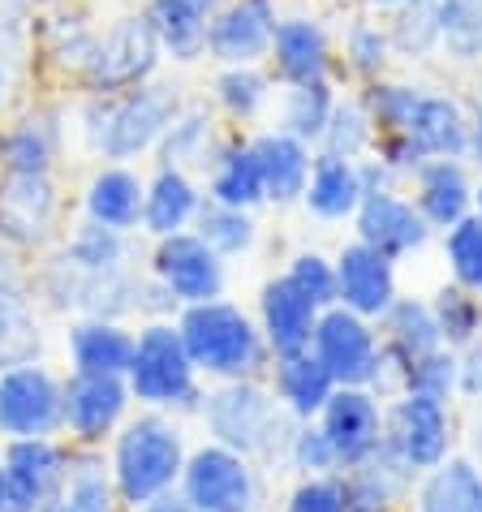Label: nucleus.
Wrapping results in <instances>:
<instances>
[{
	"label": "nucleus",
	"mask_w": 482,
	"mask_h": 512,
	"mask_svg": "<svg viewBox=\"0 0 482 512\" xmlns=\"http://www.w3.org/2000/svg\"><path fill=\"white\" fill-rule=\"evenodd\" d=\"M181 340H186V353L198 371L207 375H229L241 379L263 366V336L237 306L220 302H194L181 315Z\"/></svg>",
	"instance_id": "f257e3e1"
},
{
	"label": "nucleus",
	"mask_w": 482,
	"mask_h": 512,
	"mask_svg": "<svg viewBox=\"0 0 482 512\" xmlns=\"http://www.w3.org/2000/svg\"><path fill=\"white\" fill-rule=\"evenodd\" d=\"M112 469H117V487L125 495V504H147L155 495H164L186 469V448H181V431L164 418H138L121 431L117 439V457H112Z\"/></svg>",
	"instance_id": "f03ea898"
},
{
	"label": "nucleus",
	"mask_w": 482,
	"mask_h": 512,
	"mask_svg": "<svg viewBox=\"0 0 482 512\" xmlns=\"http://www.w3.org/2000/svg\"><path fill=\"white\" fill-rule=\"evenodd\" d=\"M177 108L181 104H177V95L168 87H151V82H143V87L121 91L95 117V147L104 151L108 160L143 155L164 138V130L177 117Z\"/></svg>",
	"instance_id": "7ed1b4c3"
},
{
	"label": "nucleus",
	"mask_w": 482,
	"mask_h": 512,
	"mask_svg": "<svg viewBox=\"0 0 482 512\" xmlns=\"http://www.w3.org/2000/svg\"><path fill=\"white\" fill-rule=\"evenodd\" d=\"M160 56H164V48H160V35H155L147 13H125L108 31H99L95 56L82 78H87L99 95H121L130 87H143L155 74V65H160Z\"/></svg>",
	"instance_id": "20e7f679"
},
{
	"label": "nucleus",
	"mask_w": 482,
	"mask_h": 512,
	"mask_svg": "<svg viewBox=\"0 0 482 512\" xmlns=\"http://www.w3.org/2000/svg\"><path fill=\"white\" fill-rule=\"evenodd\" d=\"M310 353L328 366V375L345 388H366V383L379 379V366H384V345H375V332L358 310L349 306H328L319 310L315 336H310Z\"/></svg>",
	"instance_id": "39448f33"
},
{
	"label": "nucleus",
	"mask_w": 482,
	"mask_h": 512,
	"mask_svg": "<svg viewBox=\"0 0 482 512\" xmlns=\"http://www.w3.org/2000/svg\"><path fill=\"white\" fill-rule=\"evenodd\" d=\"M125 375H130V392L147 405H177L194 396V362L181 332L168 323H151L134 340V362Z\"/></svg>",
	"instance_id": "423d86ee"
},
{
	"label": "nucleus",
	"mask_w": 482,
	"mask_h": 512,
	"mask_svg": "<svg viewBox=\"0 0 482 512\" xmlns=\"http://www.w3.org/2000/svg\"><path fill=\"white\" fill-rule=\"evenodd\" d=\"M65 474L69 461L48 435L13 439L0 461V512H35L39 504L56 500Z\"/></svg>",
	"instance_id": "0eeeda50"
},
{
	"label": "nucleus",
	"mask_w": 482,
	"mask_h": 512,
	"mask_svg": "<svg viewBox=\"0 0 482 512\" xmlns=\"http://www.w3.org/2000/svg\"><path fill=\"white\" fill-rule=\"evenodd\" d=\"M207 426L224 448H233L246 457V452L272 448V439H276L280 426H285V418H280L276 401L263 388L237 379L229 388H220L216 396H207Z\"/></svg>",
	"instance_id": "6e6552de"
},
{
	"label": "nucleus",
	"mask_w": 482,
	"mask_h": 512,
	"mask_svg": "<svg viewBox=\"0 0 482 512\" xmlns=\"http://www.w3.org/2000/svg\"><path fill=\"white\" fill-rule=\"evenodd\" d=\"M65 422V392L44 366L18 362L0 375V431L13 439L52 435Z\"/></svg>",
	"instance_id": "1a4fd4ad"
},
{
	"label": "nucleus",
	"mask_w": 482,
	"mask_h": 512,
	"mask_svg": "<svg viewBox=\"0 0 482 512\" xmlns=\"http://www.w3.org/2000/svg\"><path fill=\"white\" fill-rule=\"evenodd\" d=\"M181 482H186V500L198 512H254V500H259L246 457L224 444L198 448L181 469Z\"/></svg>",
	"instance_id": "9d476101"
},
{
	"label": "nucleus",
	"mask_w": 482,
	"mask_h": 512,
	"mask_svg": "<svg viewBox=\"0 0 482 512\" xmlns=\"http://www.w3.org/2000/svg\"><path fill=\"white\" fill-rule=\"evenodd\" d=\"M276 0H224L207 26V56L220 65H259L272 52Z\"/></svg>",
	"instance_id": "9b49d317"
},
{
	"label": "nucleus",
	"mask_w": 482,
	"mask_h": 512,
	"mask_svg": "<svg viewBox=\"0 0 482 512\" xmlns=\"http://www.w3.org/2000/svg\"><path fill=\"white\" fill-rule=\"evenodd\" d=\"M353 220H358V241L375 246L379 254H388V259H405V254H414L431 241V224L418 211V203L396 194L392 186L366 190L358 211H353Z\"/></svg>",
	"instance_id": "f8f14e48"
},
{
	"label": "nucleus",
	"mask_w": 482,
	"mask_h": 512,
	"mask_svg": "<svg viewBox=\"0 0 482 512\" xmlns=\"http://www.w3.org/2000/svg\"><path fill=\"white\" fill-rule=\"evenodd\" d=\"M448 435H452L448 405L418 392H405L384 426V439L401 452V461L409 469H435L448 457Z\"/></svg>",
	"instance_id": "ddd939ff"
},
{
	"label": "nucleus",
	"mask_w": 482,
	"mask_h": 512,
	"mask_svg": "<svg viewBox=\"0 0 482 512\" xmlns=\"http://www.w3.org/2000/svg\"><path fill=\"white\" fill-rule=\"evenodd\" d=\"M155 272L177 302H211L224 289V263L198 233H168L155 250Z\"/></svg>",
	"instance_id": "4468645a"
},
{
	"label": "nucleus",
	"mask_w": 482,
	"mask_h": 512,
	"mask_svg": "<svg viewBox=\"0 0 482 512\" xmlns=\"http://www.w3.org/2000/svg\"><path fill=\"white\" fill-rule=\"evenodd\" d=\"M319 426L332 439L336 461L340 465H362L384 439V414H379L375 396L366 388H345L336 383V392L328 396V405L319 409Z\"/></svg>",
	"instance_id": "2eb2a0df"
},
{
	"label": "nucleus",
	"mask_w": 482,
	"mask_h": 512,
	"mask_svg": "<svg viewBox=\"0 0 482 512\" xmlns=\"http://www.w3.org/2000/svg\"><path fill=\"white\" fill-rule=\"evenodd\" d=\"M336 302L358 310L362 319H384V310L396 302V272L392 259L366 241L340 250L336 259Z\"/></svg>",
	"instance_id": "dca6fc26"
},
{
	"label": "nucleus",
	"mask_w": 482,
	"mask_h": 512,
	"mask_svg": "<svg viewBox=\"0 0 482 512\" xmlns=\"http://www.w3.org/2000/svg\"><path fill=\"white\" fill-rule=\"evenodd\" d=\"M267 61H272L276 78L285 82V87L328 82V74H332V39L315 18H280Z\"/></svg>",
	"instance_id": "f3484780"
},
{
	"label": "nucleus",
	"mask_w": 482,
	"mask_h": 512,
	"mask_svg": "<svg viewBox=\"0 0 482 512\" xmlns=\"http://www.w3.org/2000/svg\"><path fill=\"white\" fill-rule=\"evenodd\" d=\"M56 220V186L48 173H9L0 181V233L13 241H44Z\"/></svg>",
	"instance_id": "a211bd4d"
},
{
	"label": "nucleus",
	"mask_w": 482,
	"mask_h": 512,
	"mask_svg": "<svg viewBox=\"0 0 482 512\" xmlns=\"http://www.w3.org/2000/svg\"><path fill=\"white\" fill-rule=\"evenodd\" d=\"M254 147V160H259V173H263V198L267 203H293V198L306 194V181H310V142H302L289 130H272V134H259L250 142Z\"/></svg>",
	"instance_id": "6ab92c4d"
},
{
	"label": "nucleus",
	"mask_w": 482,
	"mask_h": 512,
	"mask_svg": "<svg viewBox=\"0 0 482 512\" xmlns=\"http://www.w3.org/2000/svg\"><path fill=\"white\" fill-rule=\"evenodd\" d=\"M414 203L431 229H452L474 211V186L461 160H422L414 173Z\"/></svg>",
	"instance_id": "aec40b11"
},
{
	"label": "nucleus",
	"mask_w": 482,
	"mask_h": 512,
	"mask_svg": "<svg viewBox=\"0 0 482 512\" xmlns=\"http://www.w3.org/2000/svg\"><path fill=\"white\" fill-rule=\"evenodd\" d=\"M405 138L414 142L427 160H461V155L470 151V117H465L452 95L422 91Z\"/></svg>",
	"instance_id": "412c9836"
},
{
	"label": "nucleus",
	"mask_w": 482,
	"mask_h": 512,
	"mask_svg": "<svg viewBox=\"0 0 482 512\" xmlns=\"http://www.w3.org/2000/svg\"><path fill=\"white\" fill-rule=\"evenodd\" d=\"M315 323H319V306L306 293H297L285 276L263 289V340L267 349H276V358L310 349Z\"/></svg>",
	"instance_id": "4be33fe9"
},
{
	"label": "nucleus",
	"mask_w": 482,
	"mask_h": 512,
	"mask_svg": "<svg viewBox=\"0 0 482 512\" xmlns=\"http://www.w3.org/2000/svg\"><path fill=\"white\" fill-rule=\"evenodd\" d=\"M224 0H147V18L160 35L164 56L173 61H198L207 56V26Z\"/></svg>",
	"instance_id": "5701e85b"
},
{
	"label": "nucleus",
	"mask_w": 482,
	"mask_h": 512,
	"mask_svg": "<svg viewBox=\"0 0 482 512\" xmlns=\"http://www.w3.org/2000/svg\"><path fill=\"white\" fill-rule=\"evenodd\" d=\"M61 392H65V422L74 426L82 439L104 435L108 426L121 418L125 396H130L121 375H91V371H78Z\"/></svg>",
	"instance_id": "b1692460"
},
{
	"label": "nucleus",
	"mask_w": 482,
	"mask_h": 512,
	"mask_svg": "<svg viewBox=\"0 0 482 512\" xmlns=\"http://www.w3.org/2000/svg\"><path fill=\"white\" fill-rule=\"evenodd\" d=\"M362 164L345 160V155L319 151L315 164H310V181H306V207L315 211L319 220H349L362 203Z\"/></svg>",
	"instance_id": "393cba45"
},
{
	"label": "nucleus",
	"mask_w": 482,
	"mask_h": 512,
	"mask_svg": "<svg viewBox=\"0 0 482 512\" xmlns=\"http://www.w3.org/2000/svg\"><path fill=\"white\" fill-rule=\"evenodd\" d=\"M61 155V112L35 108L0 138V164L5 173H52V160Z\"/></svg>",
	"instance_id": "a878e982"
},
{
	"label": "nucleus",
	"mask_w": 482,
	"mask_h": 512,
	"mask_svg": "<svg viewBox=\"0 0 482 512\" xmlns=\"http://www.w3.org/2000/svg\"><path fill=\"white\" fill-rule=\"evenodd\" d=\"M198 207H203L198 186L181 173L177 164H164L160 173H155V181L147 186V194H143V224L155 237L181 233L198 216Z\"/></svg>",
	"instance_id": "bb28decb"
},
{
	"label": "nucleus",
	"mask_w": 482,
	"mask_h": 512,
	"mask_svg": "<svg viewBox=\"0 0 482 512\" xmlns=\"http://www.w3.org/2000/svg\"><path fill=\"white\" fill-rule=\"evenodd\" d=\"M207 164H211V181H207L211 203L241 207V211L263 203V173H259L250 142H224L220 151H211Z\"/></svg>",
	"instance_id": "cd10ccee"
},
{
	"label": "nucleus",
	"mask_w": 482,
	"mask_h": 512,
	"mask_svg": "<svg viewBox=\"0 0 482 512\" xmlns=\"http://www.w3.org/2000/svg\"><path fill=\"white\" fill-rule=\"evenodd\" d=\"M143 194H147V186L130 168H104L87 186V216L95 224H104V229L125 233L143 220Z\"/></svg>",
	"instance_id": "c85d7f7f"
},
{
	"label": "nucleus",
	"mask_w": 482,
	"mask_h": 512,
	"mask_svg": "<svg viewBox=\"0 0 482 512\" xmlns=\"http://www.w3.org/2000/svg\"><path fill=\"white\" fill-rule=\"evenodd\" d=\"M332 392H336V379L328 375V366H323L310 349L285 353V358L276 362V396L289 405V414L315 418L319 409L328 405Z\"/></svg>",
	"instance_id": "c756f323"
},
{
	"label": "nucleus",
	"mask_w": 482,
	"mask_h": 512,
	"mask_svg": "<svg viewBox=\"0 0 482 512\" xmlns=\"http://www.w3.org/2000/svg\"><path fill=\"white\" fill-rule=\"evenodd\" d=\"M418 512H482V469L465 457H444L418 487Z\"/></svg>",
	"instance_id": "7c9ffc66"
},
{
	"label": "nucleus",
	"mask_w": 482,
	"mask_h": 512,
	"mask_svg": "<svg viewBox=\"0 0 482 512\" xmlns=\"http://www.w3.org/2000/svg\"><path fill=\"white\" fill-rule=\"evenodd\" d=\"M384 332H388V353L401 366L427 358V353L444 349V336H439V323L431 315L427 302H414V297H396L384 310Z\"/></svg>",
	"instance_id": "2f4dec72"
},
{
	"label": "nucleus",
	"mask_w": 482,
	"mask_h": 512,
	"mask_svg": "<svg viewBox=\"0 0 482 512\" xmlns=\"http://www.w3.org/2000/svg\"><path fill=\"white\" fill-rule=\"evenodd\" d=\"M69 353H74L78 371L125 375L130 371V362H134V340L125 336L117 323L91 319V323H78L74 332H69Z\"/></svg>",
	"instance_id": "473e14b6"
},
{
	"label": "nucleus",
	"mask_w": 482,
	"mask_h": 512,
	"mask_svg": "<svg viewBox=\"0 0 482 512\" xmlns=\"http://www.w3.org/2000/svg\"><path fill=\"white\" fill-rule=\"evenodd\" d=\"M332 108H336V95H332L328 82H302V87H289L285 104H280V130L297 134L302 142H319Z\"/></svg>",
	"instance_id": "72a5a7b5"
},
{
	"label": "nucleus",
	"mask_w": 482,
	"mask_h": 512,
	"mask_svg": "<svg viewBox=\"0 0 482 512\" xmlns=\"http://www.w3.org/2000/svg\"><path fill=\"white\" fill-rule=\"evenodd\" d=\"M44 39H48V56L56 65L74 69V74H87L91 56H95V44H99V31L87 18H82V13L61 9V13H52V18H48Z\"/></svg>",
	"instance_id": "f704fd0d"
},
{
	"label": "nucleus",
	"mask_w": 482,
	"mask_h": 512,
	"mask_svg": "<svg viewBox=\"0 0 482 512\" xmlns=\"http://www.w3.org/2000/svg\"><path fill=\"white\" fill-rule=\"evenodd\" d=\"M272 99V82H267L263 69L254 65H224L220 78H216V104L229 112L237 121H250L259 117Z\"/></svg>",
	"instance_id": "c9c22d12"
},
{
	"label": "nucleus",
	"mask_w": 482,
	"mask_h": 512,
	"mask_svg": "<svg viewBox=\"0 0 482 512\" xmlns=\"http://www.w3.org/2000/svg\"><path fill=\"white\" fill-rule=\"evenodd\" d=\"M431 315H435L439 336H444L448 349L474 345L478 332H482V302H478L470 289H461V284H452V289H439L435 293Z\"/></svg>",
	"instance_id": "e433bc0d"
},
{
	"label": "nucleus",
	"mask_w": 482,
	"mask_h": 512,
	"mask_svg": "<svg viewBox=\"0 0 482 512\" xmlns=\"http://www.w3.org/2000/svg\"><path fill=\"white\" fill-rule=\"evenodd\" d=\"M375 138V121H371V108L366 99H336L328 125H323V151L332 155H345V160H358V155L371 147Z\"/></svg>",
	"instance_id": "4c0bfd02"
},
{
	"label": "nucleus",
	"mask_w": 482,
	"mask_h": 512,
	"mask_svg": "<svg viewBox=\"0 0 482 512\" xmlns=\"http://www.w3.org/2000/svg\"><path fill=\"white\" fill-rule=\"evenodd\" d=\"M392 22V48H401L405 56H422L439 44V31H444V0H405L396 5Z\"/></svg>",
	"instance_id": "58836bf2"
},
{
	"label": "nucleus",
	"mask_w": 482,
	"mask_h": 512,
	"mask_svg": "<svg viewBox=\"0 0 482 512\" xmlns=\"http://www.w3.org/2000/svg\"><path fill=\"white\" fill-rule=\"evenodd\" d=\"M198 237L207 241L216 254H241V250H250L254 246V220H250V211H241V207H224V203H207L198 207Z\"/></svg>",
	"instance_id": "ea45409f"
},
{
	"label": "nucleus",
	"mask_w": 482,
	"mask_h": 512,
	"mask_svg": "<svg viewBox=\"0 0 482 512\" xmlns=\"http://www.w3.org/2000/svg\"><path fill=\"white\" fill-rule=\"evenodd\" d=\"M444 233H448L444 254H448V267H452V276H457V284L470 293H482V220L470 211V216L457 220Z\"/></svg>",
	"instance_id": "a19ab883"
},
{
	"label": "nucleus",
	"mask_w": 482,
	"mask_h": 512,
	"mask_svg": "<svg viewBox=\"0 0 482 512\" xmlns=\"http://www.w3.org/2000/svg\"><path fill=\"white\" fill-rule=\"evenodd\" d=\"M211 147V117H207V108H177V117L173 125L164 130L160 138V155H164V164H181V160H211L207 155Z\"/></svg>",
	"instance_id": "79ce46f5"
},
{
	"label": "nucleus",
	"mask_w": 482,
	"mask_h": 512,
	"mask_svg": "<svg viewBox=\"0 0 482 512\" xmlns=\"http://www.w3.org/2000/svg\"><path fill=\"white\" fill-rule=\"evenodd\" d=\"M439 44L461 61H482V0H444Z\"/></svg>",
	"instance_id": "37998d69"
},
{
	"label": "nucleus",
	"mask_w": 482,
	"mask_h": 512,
	"mask_svg": "<svg viewBox=\"0 0 482 512\" xmlns=\"http://www.w3.org/2000/svg\"><path fill=\"white\" fill-rule=\"evenodd\" d=\"M422 87H405V82H375L366 91V108H371V121L379 134H405L409 121H414Z\"/></svg>",
	"instance_id": "c03bdc74"
},
{
	"label": "nucleus",
	"mask_w": 482,
	"mask_h": 512,
	"mask_svg": "<svg viewBox=\"0 0 482 512\" xmlns=\"http://www.w3.org/2000/svg\"><path fill=\"white\" fill-rule=\"evenodd\" d=\"M405 392H418V396H431V401H444L457 392V353L448 345L427 353V358L409 362L405 366Z\"/></svg>",
	"instance_id": "a18cd8bd"
},
{
	"label": "nucleus",
	"mask_w": 482,
	"mask_h": 512,
	"mask_svg": "<svg viewBox=\"0 0 482 512\" xmlns=\"http://www.w3.org/2000/svg\"><path fill=\"white\" fill-rule=\"evenodd\" d=\"M285 280L293 284L297 293H306V297H310V302H315L319 310L336 306V263H328V259H323V254H315V250H302V254H297V259L289 263Z\"/></svg>",
	"instance_id": "49530a36"
},
{
	"label": "nucleus",
	"mask_w": 482,
	"mask_h": 512,
	"mask_svg": "<svg viewBox=\"0 0 482 512\" xmlns=\"http://www.w3.org/2000/svg\"><path fill=\"white\" fill-rule=\"evenodd\" d=\"M69 259H74V267H82V272H112V267L121 263V233L91 220L87 229L74 237Z\"/></svg>",
	"instance_id": "de8ad7c7"
},
{
	"label": "nucleus",
	"mask_w": 482,
	"mask_h": 512,
	"mask_svg": "<svg viewBox=\"0 0 482 512\" xmlns=\"http://www.w3.org/2000/svg\"><path fill=\"white\" fill-rule=\"evenodd\" d=\"M35 349H39V332H35L31 315L22 310L18 297L0 293V358L18 366L26 353H35Z\"/></svg>",
	"instance_id": "09e8293b"
},
{
	"label": "nucleus",
	"mask_w": 482,
	"mask_h": 512,
	"mask_svg": "<svg viewBox=\"0 0 482 512\" xmlns=\"http://www.w3.org/2000/svg\"><path fill=\"white\" fill-rule=\"evenodd\" d=\"M388 52H392V35L379 31L375 22H353V26H349V35H345V56H349V65L358 69V74L375 78L379 69L388 65Z\"/></svg>",
	"instance_id": "8fccbe9b"
},
{
	"label": "nucleus",
	"mask_w": 482,
	"mask_h": 512,
	"mask_svg": "<svg viewBox=\"0 0 482 512\" xmlns=\"http://www.w3.org/2000/svg\"><path fill=\"white\" fill-rule=\"evenodd\" d=\"M289 512H349V491L336 478H306L289 495Z\"/></svg>",
	"instance_id": "3c124183"
},
{
	"label": "nucleus",
	"mask_w": 482,
	"mask_h": 512,
	"mask_svg": "<svg viewBox=\"0 0 482 512\" xmlns=\"http://www.w3.org/2000/svg\"><path fill=\"white\" fill-rule=\"evenodd\" d=\"M289 457L297 469H306V474H323V469H336V448L332 439L323 435V426H306V431H297L289 439Z\"/></svg>",
	"instance_id": "603ef678"
},
{
	"label": "nucleus",
	"mask_w": 482,
	"mask_h": 512,
	"mask_svg": "<svg viewBox=\"0 0 482 512\" xmlns=\"http://www.w3.org/2000/svg\"><path fill=\"white\" fill-rule=\"evenodd\" d=\"M69 508L74 512H112V491L104 474H95V465H82L69 487Z\"/></svg>",
	"instance_id": "864d4df0"
},
{
	"label": "nucleus",
	"mask_w": 482,
	"mask_h": 512,
	"mask_svg": "<svg viewBox=\"0 0 482 512\" xmlns=\"http://www.w3.org/2000/svg\"><path fill=\"white\" fill-rule=\"evenodd\" d=\"M457 392L482 396V340H474V345H465L457 353Z\"/></svg>",
	"instance_id": "5fc2aeb1"
},
{
	"label": "nucleus",
	"mask_w": 482,
	"mask_h": 512,
	"mask_svg": "<svg viewBox=\"0 0 482 512\" xmlns=\"http://www.w3.org/2000/svg\"><path fill=\"white\" fill-rule=\"evenodd\" d=\"M143 512H198L186 495H173V491H164V495H155V500L143 504Z\"/></svg>",
	"instance_id": "6e6d98bb"
},
{
	"label": "nucleus",
	"mask_w": 482,
	"mask_h": 512,
	"mask_svg": "<svg viewBox=\"0 0 482 512\" xmlns=\"http://www.w3.org/2000/svg\"><path fill=\"white\" fill-rule=\"evenodd\" d=\"M349 512H388V504H375V500H353V495H349Z\"/></svg>",
	"instance_id": "4d7b16f0"
},
{
	"label": "nucleus",
	"mask_w": 482,
	"mask_h": 512,
	"mask_svg": "<svg viewBox=\"0 0 482 512\" xmlns=\"http://www.w3.org/2000/svg\"><path fill=\"white\" fill-rule=\"evenodd\" d=\"M35 512H74V508H69V500H48V504H39Z\"/></svg>",
	"instance_id": "13d9d810"
},
{
	"label": "nucleus",
	"mask_w": 482,
	"mask_h": 512,
	"mask_svg": "<svg viewBox=\"0 0 482 512\" xmlns=\"http://www.w3.org/2000/svg\"><path fill=\"white\" fill-rule=\"evenodd\" d=\"M366 5H375V9H396V5H405V0H366Z\"/></svg>",
	"instance_id": "bf43d9fd"
},
{
	"label": "nucleus",
	"mask_w": 482,
	"mask_h": 512,
	"mask_svg": "<svg viewBox=\"0 0 482 512\" xmlns=\"http://www.w3.org/2000/svg\"><path fill=\"white\" fill-rule=\"evenodd\" d=\"M474 216L482 220V181H478V186H474Z\"/></svg>",
	"instance_id": "052dcab7"
},
{
	"label": "nucleus",
	"mask_w": 482,
	"mask_h": 512,
	"mask_svg": "<svg viewBox=\"0 0 482 512\" xmlns=\"http://www.w3.org/2000/svg\"><path fill=\"white\" fill-rule=\"evenodd\" d=\"M5 87H9V74H5V65H0V95H5Z\"/></svg>",
	"instance_id": "680f3d73"
},
{
	"label": "nucleus",
	"mask_w": 482,
	"mask_h": 512,
	"mask_svg": "<svg viewBox=\"0 0 482 512\" xmlns=\"http://www.w3.org/2000/svg\"><path fill=\"white\" fill-rule=\"evenodd\" d=\"M478 340H482V332H478Z\"/></svg>",
	"instance_id": "e2e57ef3"
}]
</instances>
